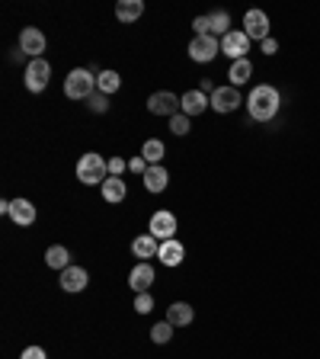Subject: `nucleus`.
<instances>
[{"label": "nucleus", "instance_id": "nucleus-13", "mask_svg": "<svg viewBox=\"0 0 320 359\" xmlns=\"http://www.w3.org/2000/svg\"><path fill=\"white\" fill-rule=\"evenodd\" d=\"M151 282H154V267H151V263H138V267L128 273V286H132L138 295L151 289Z\"/></svg>", "mask_w": 320, "mask_h": 359}, {"label": "nucleus", "instance_id": "nucleus-33", "mask_svg": "<svg viewBox=\"0 0 320 359\" xmlns=\"http://www.w3.org/2000/svg\"><path fill=\"white\" fill-rule=\"evenodd\" d=\"M128 170H132V173H141V177H145V170H147V160H145V158H135V160H128Z\"/></svg>", "mask_w": 320, "mask_h": 359}, {"label": "nucleus", "instance_id": "nucleus-18", "mask_svg": "<svg viewBox=\"0 0 320 359\" xmlns=\"http://www.w3.org/2000/svg\"><path fill=\"white\" fill-rule=\"evenodd\" d=\"M99 190H103V199L112 202V206H116V202H122L128 196V186H125V180H122V177H109L106 183L99 186Z\"/></svg>", "mask_w": 320, "mask_h": 359}, {"label": "nucleus", "instance_id": "nucleus-29", "mask_svg": "<svg viewBox=\"0 0 320 359\" xmlns=\"http://www.w3.org/2000/svg\"><path fill=\"white\" fill-rule=\"evenodd\" d=\"M135 311L138 314H151V311H154V299H151L147 292H141V295L135 299Z\"/></svg>", "mask_w": 320, "mask_h": 359}, {"label": "nucleus", "instance_id": "nucleus-26", "mask_svg": "<svg viewBox=\"0 0 320 359\" xmlns=\"http://www.w3.org/2000/svg\"><path fill=\"white\" fill-rule=\"evenodd\" d=\"M208 20H212V36H218V39H224L227 36V26H231V16L224 10H214V13H208Z\"/></svg>", "mask_w": 320, "mask_h": 359}, {"label": "nucleus", "instance_id": "nucleus-9", "mask_svg": "<svg viewBox=\"0 0 320 359\" xmlns=\"http://www.w3.org/2000/svg\"><path fill=\"white\" fill-rule=\"evenodd\" d=\"M243 32L253 39H269V16L262 10H247V16H243Z\"/></svg>", "mask_w": 320, "mask_h": 359}, {"label": "nucleus", "instance_id": "nucleus-3", "mask_svg": "<svg viewBox=\"0 0 320 359\" xmlns=\"http://www.w3.org/2000/svg\"><path fill=\"white\" fill-rule=\"evenodd\" d=\"M93 90H97V77L87 68H74L68 74V80H64V93H68L71 100H90Z\"/></svg>", "mask_w": 320, "mask_h": 359}, {"label": "nucleus", "instance_id": "nucleus-7", "mask_svg": "<svg viewBox=\"0 0 320 359\" xmlns=\"http://www.w3.org/2000/svg\"><path fill=\"white\" fill-rule=\"evenodd\" d=\"M221 51L227 55V58H234V61L247 58V51H250V36H247L243 29H231L221 39Z\"/></svg>", "mask_w": 320, "mask_h": 359}, {"label": "nucleus", "instance_id": "nucleus-34", "mask_svg": "<svg viewBox=\"0 0 320 359\" xmlns=\"http://www.w3.org/2000/svg\"><path fill=\"white\" fill-rule=\"evenodd\" d=\"M275 51H279V42L272 39V36L269 39H262V55H275Z\"/></svg>", "mask_w": 320, "mask_h": 359}, {"label": "nucleus", "instance_id": "nucleus-2", "mask_svg": "<svg viewBox=\"0 0 320 359\" xmlns=\"http://www.w3.org/2000/svg\"><path fill=\"white\" fill-rule=\"evenodd\" d=\"M77 180L80 183H87V186H103L109 180V160L103 158V154H97V151H87L84 158L77 160Z\"/></svg>", "mask_w": 320, "mask_h": 359}, {"label": "nucleus", "instance_id": "nucleus-21", "mask_svg": "<svg viewBox=\"0 0 320 359\" xmlns=\"http://www.w3.org/2000/svg\"><path fill=\"white\" fill-rule=\"evenodd\" d=\"M141 13H145V3H141V0H119L116 16H119L122 23H135Z\"/></svg>", "mask_w": 320, "mask_h": 359}, {"label": "nucleus", "instance_id": "nucleus-24", "mask_svg": "<svg viewBox=\"0 0 320 359\" xmlns=\"http://www.w3.org/2000/svg\"><path fill=\"white\" fill-rule=\"evenodd\" d=\"M45 263H49L51 269H68L71 267V250L55 244V247H49V253H45Z\"/></svg>", "mask_w": 320, "mask_h": 359}, {"label": "nucleus", "instance_id": "nucleus-15", "mask_svg": "<svg viewBox=\"0 0 320 359\" xmlns=\"http://www.w3.org/2000/svg\"><path fill=\"white\" fill-rule=\"evenodd\" d=\"M167 180H170L167 167L154 164V167H147V170H145V177H141V183H145V190H147V193H164V190H167Z\"/></svg>", "mask_w": 320, "mask_h": 359}, {"label": "nucleus", "instance_id": "nucleus-4", "mask_svg": "<svg viewBox=\"0 0 320 359\" xmlns=\"http://www.w3.org/2000/svg\"><path fill=\"white\" fill-rule=\"evenodd\" d=\"M180 110H183V97H176V93H170V90H157V93H151L147 97V112H154V116H180Z\"/></svg>", "mask_w": 320, "mask_h": 359}, {"label": "nucleus", "instance_id": "nucleus-32", "mask_svg": "<svg viewBox=\"0 0 320 359\" xmlns=\"http://www.w3.org/2000/svg\"><path fill=\"white\" fill-rule=\"evenodd\" d=\"M20 359H49V356H45V349L42 347H29V349H23Z\"/></svg>", "mask_w": 320, "mask_h": 359}, {"label": "nucleus", "instance_id": "nucleus-11", "mask_svg": "<svg viewBox=\"0 0 320 359\" xmlns=\"http://www.w3.org/2000/svg\"><path fill=\"white\" fill-rule=\"evenodd\" d=\"M241 103L243 100H241V93H237V87H218L212 93V110L221 112V116H224V112H234Z\"/></svg>", "mask_w": 320, "mask_h": 359}, {"label": "nucleus", "instance_id": "nucleus-30", "mask_svg": "<svg viewBox=\"0 0 320 359\" xmlns=\"http://www.w3.org/2000/svg\"><path fill=\"white\" fill-rule=\"evenodd\" d=\"M90 110H93V112H106L109 110L106 93H93V97H90Z\"/></svg>", "mask_w": 320, "mask_h": 359}, {"label": "nucleus", "instance_id": "nucleus-27", "mask_svg": "<svg viewBox=\"0 0 320 359\" xmlns=\"http://www.w3.org/2000/svg\"><path fill=\"white\" fill-rule=\"evenodd\" d=\"M170 337H173V324H170V321H160V324L151 327V340H154V343H167Z\"/></svg>", "mask_w": 320, "mask_h": 359}, {"label": "nucleus", "instance_id": "nucleus-14", "mask_svg": "<svg viewBox=\"0 0 320 359\" xmlns=\"http://www.w3.org/2000/svg\"><path fill=\"white\" fill-rule=\"evenodd\" d=\"M132 253H135L141 263H147L151 257H157V253H160V240H157L154 234H141V238L132 240Z\"/></svg>", "mask_w": 320, "mask_h": 359}, {"label": "nucleus", "instance_id": "nucleus-17", "mask_svg": "<svg viewBox=\"0 0 320 359\" xmlns=\"http://www.w3.org/2000/svg\"><path fill=\"white\" fill-rule=\"evenodd\" d=\"M205 106H212V100L205 97L202 90H189V93L183 97V112L186 116H202Z\"/></svg>", "mask_w": 320, "mask_h": 359}, {"label": "nucleus", "instance_id": "nucleus-23", "mask_svg": "<svg viewBox=\"0 0 320 359\" xmlns=\"http://www.w3.org/2000/svg\"><path fill=\"white\" fill-rule=\"evenodd\" d=\"M164 141L160 138H147L145 141V148H141V158L147 160V167H154V164H160L164 160Z\"/></svg>", "mask_w": 320, "mask_h": 359}, {"label": "nucleus", "instance_id": "nucleus-28", "mask_svg": "<svg viewBox=\"0 0 320 359\" xmlns=\"http://www.w3.org/2000/svg\"><path fill=\"white\" fill-rule=\"evenodd\" d=\"M170 132H173V135H186V132H189V116H186V112L173 116V119H170Z\"/></svg>", "mask_w": 320, "mask_h": 359}, {"label": "nucleus", "instance_id": "nucleus-5", "mask_svg": "<svg viewBox=\"0 0 320 359\" xmlns=\"http://www.w3.org/2000/svg\"><path fill=\"white\" fill-rule=\"evenodd\" d=\"M218 51H221V39H218V36H195V39L189 42V58L199 61V64L214 61Z\"/></svg>", "mask_w": 320, "mask_h": 359}, {"label": "nucleus", "instance_id": "nucleus-31", "mask_svg": "<svg viewBox=\"0 0 320 359\" xmlns=\"http://www.w3.org/2000/svg\"><path fill=\"white\" fill-rule=\"evenodd\" d=\"M128 170V164L122 158H109V177H122Z\"/></svg>", "mask_w": 320, "mask_h": 359}, {"label": "nucleus", "instance_id": "nucleus-16", "mask_svg": "<svg viewBox=\"0 0 320 359\" xmlns=\"http://www.w3.org/2000/svg\"><path fill=\"white\" fill-rule=\"evenodd\" d=\"M160 263H167V267H180L183 263V257H186V250H183V244L180 240H160Z\"/></svg>", "mask_w": 320, "mask_h": 359}, {"label": "nucleus", "instance_id": "nucleus-22", "mask_svg": "<svg viewBox=\"0 0 320 359\" xmlns=\"http://www.w3.org/2000/svg\"><path fill=\"white\" fill-rule=\"evenodd\" d=\"M227 77H231V87H241V84H247V80L253 77V64H250V58L234 61L231 71H227Z\"/></svg>", "mask_w": 320, "mask_h": 359}, {"label": "nucleus", "instance_id": "nucleus-20", "mask_svg": "<svg viewBox=\"0 0 320 359\" xmlns=\"http://www.w3.org/2000/svg\"><path fill=\"white\" fill-rule=\"evenodd\" d=\"M167 321H170L173 327H186V324H193V305H186V301H173V305L167 308Z\"/></svg>", "mask_w": 320, "mask_h": 359}, {"label": "nucleus", "instance_id": "nucleus-8", "mask_svg": "<svg viewBox=\"0 0 320 359\" xmlns=\"http://www.w3.org/2000/svg\"><path fill=\"white\" fill-rule=\"evenodd\" d=\"M147 234H154L157 240H173L176 215H173V212H167V209L154 212V215H151V231H147Z\"/></svg>", "mask_w": 320, "mask_h": 359}, {"label": "nucleus", "instance_id": "nucleus-1", "mask_svg": "<svg viewBox=\"0 0 320 359\" xmlns=\"http://www.w3.org/2000/svg\"><path fill=\"white\" fill-rule=\"evenodd\" d=\"M279 106H282V97H279V90L272 87V84H256V87L250 90V97H247V112H250L253 122L275 119Z\"/></svg>", "mask_w": 320, "mask_h": 359}, {"label": "nucleus", "instance_id": "nucleus-6", "mask_svg": "<svg viewBox=\"0 0 320 359\" xmlns=\"http://www.w3.org/2000/svg\"><path fill=\"white\" fill-rule=\"evenodd\" d=\"M49 80H51V64L45 58H32L26 64V90L42 93V90L49 87Z\"/></svg>", "mask_w": 320, "mask_h": 359}, {"label": "nucleus", "instance_id": "nucleus-10", "mask_svg": "<svg viewBox=\"0 0 320 359\" xmlns=\"http://www.w3.org/2000/svg\"><path fill=\"white\" fill-rule=\"evenodd\" d=\"M20 51L23 55H32V58H42V51H45V32L36 29V26H26L20 32Z\"/></svg>", "mask_w": 320, "mask_h": 359}, {"label": "nucleus", "instance_id": "nucleus-12", "mask_svg": "<svg viewBox=\"0 0 320 359\" xmlns=\"http://www.w3.org/2000/svg\"><path fill=\"white\" fill-rule=\"evenodd\" d=\"M87 269L84 267H68V269H61V289L64 292H84L87 289Z\"/></svg>", "mask_w": 320, "mask_h": 359}, {"label": "nucleus", "instance_id": "nucleus-19", "mask_svg": "<svg viewBox=\"0 0 320 359\" xmlns=\"http://www.w3.org/2000/svg\"><path fill=\"white\" fill-rule=\"evenodd\" d=\"M10 219L16 221V225H32V221H36V206H32L29 199H13Z\"/></svg>", "mask_w": 320, "mask_h": 359}, {"label": "nucleus", "instance_id": "nucleus-25", "mask_svg": "<svg viewBox=\"0 0 320 359\" xmlns=\"http://www.w3.org/2000/svg\"><path fill=\"white\" fill-rule=\"evenodd\" d=\"M119 87H122V77H119L116 71H103V74L97 77V90L99 93H106V97L109 93H116Z\"/></svg>", "mask_w": 320, "mask_h": 359}]
</instances>
